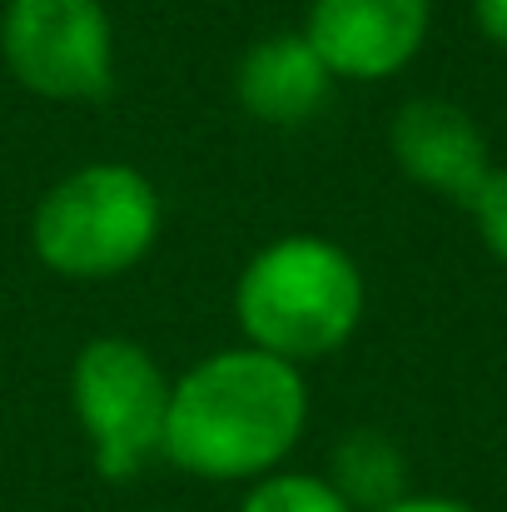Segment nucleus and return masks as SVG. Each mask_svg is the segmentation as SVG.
<instances>
[{
  "label": "nucleus",
  "mask_w": 507,
  "mask_h": 512,
  "mask_svg": "<svg viewBox=\"0 0 507 512\" xmlns=\"http://www.w3.org/2000/svg\"><path fill=\"white\" fill-rule=\"evenodd\" d=\"M368 314L363 264L329 234H279L249 254L234 279L239 343L299 368L348 348Z\"/></svg>",
  "instance_id": "obj_2"
},
{
  "label": "nucleus",
  "mask_w": 507,
  "mask_h": 512,
  "mask_svg": "<svg viewBox=\"0 0 507 512\" xmlns=\"http://www.w3.org/2000/svg\"><path fill=\"white\" fill-rule=\"evenodd\" d=\"M468 5H473L478 35H483L493 50H507V0H468Z\"/></svg>",
  "instance_id": "obj_12"
},
{
  "label": "nucleus",
  "mask_w": 507,
  "mask_h": 512,
  "mask_svg": "<svg viewBox=\"0 0 507 512\" xmlns=\"http://www.w3.org/2000/svg\"><path fill=\"white\" fill-rule=\"evenodd\" d=\"M338 80L304 30H269L234 60V100L269 130H299L334 105Z\"/></svg>",
  "instance_id": "obj_8"
},
{
  "label": "nucleus",
  "mask_w": 507,
  "mask_h": 512,
  "mask_svg": "<svg viewBox=\"0 0 507 512\" xmlns=\"http://www.w3.org/2000/svg\"><path fill=\"white\" fill-rule=\"evenodd\" d=\"M309 433V373L254 343L189 363L169 388L165 463L199 483H259L289 468Z\"/></svg>",
  "instance_id": "obj_1"
},
{
  "label": "nucleus",
  "mask_w": 507,
  "mask_h": 512,
  "mask_svg": "<svg viewBox=\"0 0 507 512\" xmlns=\"http://www.w3.org/2000/svg\"><path fill=\"white\" fill-rule=\"evenodd\" d=\"M160 512H184V508H160Z\"/></svg>",
  "instance_id": "obj_14"
},
{
  "label": "nucleus",
  "mask_w": 507,
  "mask_h": 512,
  "mask_svg": "<svg viewBox=\"0 0 507 512\" xmlns=\"http://www.w3.org/2000/svg\"><path fill=\"white\" fill-rule=\"evenodd\" d=\"M239 512H353L334 483L309 468H279L244 488Z\"/></svg>",
  "instance_id": "obj_10"
},
{
  "label": "nucleus",
  "mask_w": 507,
  "mask_h": 512,
  "mask_svg": "<svg viewBox=\"0 0 507 512\" xmlns=\"http://www.w3.org/2000/svg\"><path fill=\"white\" fill-rule=\"evenodd\" d=\"M383 512H483V508H473L463 498H448V493H408V498H398L393 508Z\"/></svg>",
  "instance_id": "obj_13"
},
{
  "label": "nucleus",
  "mask_w": 507,
  "mask_h": 512,
  "mask_svg": "<svg viewBox=\"0 0 507 512\" xmlns=\"http://www.w3.org/2000/svg\"><path fill=\"white\" fill-rule=\"evenodd\" d=\"M388 155L403 179L463 209L498 170L483 125L443 95H413L388 115Z\"/></svg>",
  "instance_id": "obj_7"
},
{
  "label": "nucleus",
  "mask_w": 507,
  "mask_h": 512,
  "mask_svg": "<svg viewBox=\"0 0 507 512\" xmlns=\"http://www.w3.org/2000/svg\"><path fill=\"white\" fill-rule=\"evenodd\" d=\"M169 378L140 339L100 334L70 358V413L90 443V463L105 483H135L165 458Z\"/></svg>",
  "instance_id": "obj_4"
},
{
  "label": "nucleus",
  "mask_w": 507,
  "mask_h": 512,
  "mask_svg": "<svg viewBox=\"0 0 507 512\" xmlns=\"http://www.w3.org/2000/svg\"><path fill=\"white\" fill-rule=\"evenodd\" d=\"M115 20L105 0H5L0 65L50 105H90L115 90Z\"/></svg>",
  "instance_id": "obj_5"
},
{
  "label": "nucleus",
  "mask_w": 507,
  "mask_h": 512,
  "mask_svg": "<svg viewBox=\"0 0 507 512\" xmlns=\"http://www.w3.org/2000/svg\"><path fill=\"white\" fill-rule=\"evenodd\" d=\"M165 234L160 184L140 165L90 160L60 174L30 209V254L70 284H105L140 269Z\"/></svg>",
  "instance_id": "obj_3"
},
{
  "label": "nucleus",
  "mask_w": 507,
  "mask_h": 512,
  "mask_svg": "<svg viewBox=\"0 0 507 512\" xmlns=\"http://www.w3.org/2000/svg\"><path fill=\"white\" fill-rule=\"evenodd\" d=\"M324 478L343 493L353 512H383L408 498V453L383 428H348L329 453Z\"/></svg>",
  "instance_id": "obj_9"
},
{
  "label": "nucleus",
  "mask_w": 507,
  "mask_h": 512,
  "mask_svg": "<svg viewBox=\"0 0 507 512\" xmlns=\"http://www.w3.org/2000/svg\"><path fill=\"white\" fill-rule=\"evenodd\" d=\"M299 30L338 85H383L423 55L433 0H309Z\"/></svg>",
  "instance_id": "obj_6"
},
{
  "label": "nucleus",
  "mask_w": 507,
  "mask_h": 512,
  "mask_svg": "<svg viewBox=\"0 0 507 512\" xmlns=\"http://www.w3.org/2000/svg\"><path fill=\"white\" fill-rule=\"evenodd\" d=\"M468 214H473V224H478V239H483V249L507 264V165L488 174V184L478 189V199L468 204Z\"/></svg>",
  "instance_id": "obj_11"
}]
</instances>
